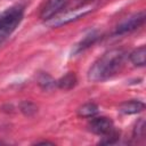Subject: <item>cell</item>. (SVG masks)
Listing matches in <instances>:
<instances>
[{"instance_id":"1","label":"cell","mask_w":146,"mask_h":146,"mask_svg":"<svg viewBox=\"0 0 146 146\" xmlns=\"http://www.w3.org/2000/svg\"><path fill=\"white\" fill-rule=\"evenodd\" d=\"M125 51L111 49L103 54L89 68L88 79L91 82H103L117 74L124 63Z\"/></svg>"},{"instance_id":"2","label":"cell","mask_w":146,"mask_h":146,"mask_svg":"<svg viewBox=\"0 0 146 146\" xmlns=\"http://www.w3.org/2000/svg\"><path fill=\"white\" fill-rule=\"evenodd\" d=\"M24 16V7L15 5L2 13H0V32L3 34H10L22 22Z\"/></svg>"},{"instance_id":"3","label":"cell","mask_w":146,"mask_h":146,"mask_svg":"<svg viewBox=\"0 0 146 146\" xmlns=\"http://www.w3.org/2000/svg\"><path fill=\"white\" fill-rule=\"evenodd\" d=\"M92 8H94V6L88 3V5H82V6L78 7V8H74V9H72L70 11H66V13H63V14H58L57 16L52 17L51 19H49L48 25L52 26V27H60L63 25L70 24L72 22H75V21L84 17L89 13H91Z\"/></svg>"},{"instance_id":"4","label":"cell","mask_w":146,"mask_h":146,"mask_svg":"<svg viewBox=\"0 0 146 146\" xmlns=\"http://www.w3.org/2000/svg\"><path fill=\"white\" fill-rule=\"evenodd\" d=\"M145 22V11H138L133 15H130L129 17L124 18L123 21H121L117 26L115 27L114 34L116 35H122V34H127L130 33L137 29H139Z\"/></svg>"},{"instance_id":"5","label":"cell","mask_w":146,"mask_h":146,"mask_svg":"<svg viewBox=\"0 0 146 146\" xmlns=\"http://www.w3.org/2000/svg\"><path fill=\"white\" fill-rule=\"evenodd\" d=\"M88 129L95 135H98L100 137L110 133L115 129L113 121L110 117L106 116H98V117H91V120L88 123Z\"/></svg>"},{"instance_id":"6","label":"cell","mask_w":146,"mask_h":146,"mask_svg":"<svg viewBox=\"0 0 146 146\" xmlns=\"http://www.w3.org/2000/svg\"><path fill=\"white\" fill-rule=\"evenodd\" d=\"M68 0H47L40 11V18L43 21H49L57 16L66 6Z\"/></svg>"},{"instance_id":"7","label":"cell","mask_w":146,"mask_h":146,"mask_svg":"<svg viewBox=\"0 0 146 146\" xmlns=\"http://www.w3.org/2000/svg\"><path fill=\"white\" fill-rule=\"evenodd\" d=\"M145 110V104L140 100H128L119 106V112L125 115L137 114Z\"/></svg>"},{"instance_id":"8","label":"cell","mask_w":146,"mask_h":146,"mask_svg":"<svg viewBox=\"0 0 146 146\" xmlns=\"http://www.w3.org/2000/svg\"><path fill=\"white\" fill-rule=\"evenodd\" d=\"M99 39V33L96 31H92L88 34H86L75 46H74V54H80L81 51H84L86 49H88L90 46H92L97 40Z\"/></svg>"},{"instance_id":"9","label":"cell","mask_w":146,"mask_h":146,"mask_svg":"<svg viewBox=\"0 0 146 146\" xmlns=\"http://www.w3.org/2000/svg\"><path fill=\"white\" fill-rule=\"evenodd\" d=\"M76 82H78V79H76L75 73L68 72L56 81V86L62 90H71L72 88L75 87Z\"/></svg>"},{"instance_id":"10","label":"cell","mask_w":146,"mask_h":146,"mask_svg":"<svg viewBox=\"0 0 146 146\" xmlns=\"http://www.w3.org/2000/svg\"><path fill=\"white\" fill-rule=\"evenodd\" d=\"M129 59L135 66H139V67L145 66V64H146V48H145V46H140L139 48L135 49L129 55Z\"/></svg>"},{"instance_id":"11","label":"cell","mask_w":146,"mask_h":146,"mask_svg":"<svg viewBox=\"0 0 146 146\" xmlns=\"http://www.w3.org/2000/svg\"><path fill=\"white\" fill-rule=\"evenodd\" d=\"M98 113V106L95 103H86L78 110V115L80 117L91 119Z\"/></svg>"},{"instance_id":"12","label":"cell","mask_w":146,"mask_h":146,"mask_svg":"<svg viewBox=\"0 0 146 146\" xmlns=\"http://www.w3.org/2000/svg\"><path fill=\"white\" fill-rule=\"evenodd\" d=\"M38 84L43 90H50L56 86V81L48 73H40L38 75Z\"/></svg>"},{"instance_id":"13","label":"cell","mask_w":146,"mask_h":146,"mask_svg":"<svg viewBox=\"0 0 146 146\" xmlns=\"http://www.w3.org/2000/svg\"><path fill=\"white\" fill-rule=\"evenodd\" d=\"M19 110H21V112H22L25 116H32V115H34V114L38 112L36 105L33 104L32 102H29V100L22 102V103L19 104Z\"/></svg>"},{"instance_id":"14","label":"cell","mask_w":146,"mask_h":146,"mask_svg":"<svg viewBox=\"0 0 146 146\" xmlns=\"http://www.w3.org/2000/svg\"><path fill=\"white\" fill-rule=\"evenodd\" d=\"M119 139H120V131H117L116 129H114V130L111 131L110 133L103 136V137H102V140L99 141V144H103V145H111V144H115Z\"/></svg>"},{"instance_id":"15","label":"cell","mask_w":146,"mask_h":146,"mask_svg":"<svg viewBox=\"0 0 146 146\" xmlns=\"http://www.w3.org/2000/svg\"><path fill=\"white\" fill-rule=\"evenodd\" d=\"M145 127H146L145 120L144 119H139L137 121L135 128H133V137L137 138V139L138 138H144V136H145Z\"/></svg>"},{"instance_id":"16","label":"cell","mask_w":146,"mask_h":146,"mask_svg":"<svg viewBox=\"0 0 146 146\" xmlns=\"http://www.w3.org/2000/svg\"><path fill=\"white\" fill-rule=\"evenodd\" d=\"M5 38H6V34H3V33H1V32H0V44L3 42Z\"/></svg>"},{"instance_id":"17","label":"cell","mask_w":146,"mask_h":146,"mask_svg":"<svg viewBox=\"0 0 146 146\" xmlns=\"http://www.w3.org/2000/svg\"><path fill=\"white\" fill-rule=\"evenodd\" d=\"M36 144H52V143H49V141H39Z\"/></svg>"}]
</instances>
